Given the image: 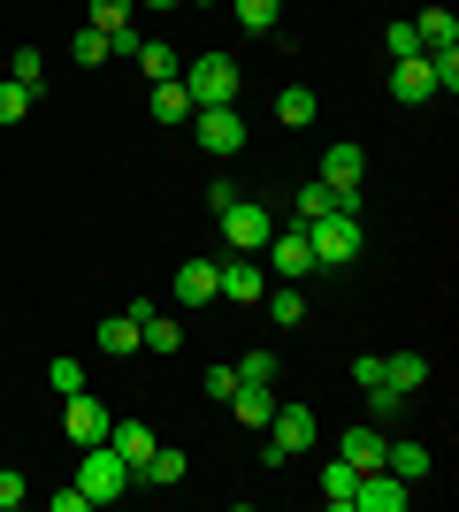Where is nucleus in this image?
<instances>
[{"instance_id": "1", "label": "nucleus", "mask_w": 459, "mask_h": 512, "mask_svg": "<svg viewBox=\"0 0 459 512\" xmlns=\"http://www.w3.org/2000/svg\"><path fill=\"white\" fill-rule=\"evenodd\" d=\"M306 245H314V268H352L368 237H360V214L337 207V214H322V222H306Z\"/></svg>"}, {"instance_id": "2", "label": "nucleus", "mask_w": 459, "mask_h": 512, "mask_svg": "<svg viewBox=\"0 0 459 512\" xmlns=\"http://www.w3.org/2000/svg\"><path fill=\"white\" fill-rule=\"evenodd\" d=\"M77 490L92 497V505H115L123 490H138L131 467H123V451L115 444H85V459H77Z\"/></svg>"}, {"instance_id": "3", "label": "nucleus", "mask_w": 459, "mask_h": 512, "mask_svg": "<svg viewBox=\"0 0 459 512\" xmlns=\"http://www.w3.org/2000/svg\"><path fill=\"white\" fill-rule=\"evenodd\" d=\"M238 62H230V54H199L192 69H184V92H192V107H230L238 100Z\"/></svg>"}, {"instance_id": "4", "label": "nucleus", "mask_w": 459, "mask_h": 512, "mask_svg": "<svg viewBox=\"0 0 459 512\" xmlns=\"http://www.w3.org/2000/svg\"><path fill=\"white\" fill-rule=\"evenodd\" d=\"M192 130H199V153H215V161H230V153L245 146L238 100H230V107H192Z\"/></svg>"}, {"instance_id": "5", "label": "nucleus", "mask_w": 459, "mask_h": 512, "mask_svg": "<svg viewBox=\"0 0 459 512\" xmlns=\"http://www.w3.org/2000/svg\"><path fill=\"white\" fill-rule=\"evenodd\" d=\"M360 176H368V153H360V146H329L322 153V184L337 192L345 214H360Z\"/></svg>"}, {"instance_id": "6", "label": "nucleus", "mask_w": 459, "mask_h": 512, "mask_svg": "<svg viewBox=\"0 0 459 512\" xmlns=\"http://www.w3.org/2000/svg\"><path fill=\"white\" fill-rule=\"evenodd\" d=\"M268 268H276V283H306L314 276V245H306V222L299 230H268Z\"/></svg>"}, {"instance_id": "7", "label": "nucleus", "mask_w": 459, "mask_h": 512, "mask_svg": "<svg viewBox=\"0 0 459 512\" xmlns=\"http://www.w3.org/2000/svg\"><path fill=\"white\" fill-rule=\"evenodd\" d=\"M268 230H276V214H268L261 199H230V207H222V237H230L238 253H261Z\"/></svg>"}, {"instance_id": "8", "label": "nucleus", "mask_w": 459, "mask_h": 512, "mask_svg": "<svg viewBox=\"0 0 459 512\" xmlns=\"http://www.w3.org/2000/svg\"><path fill=\"white\" fill-rule=\"evenodd\" d=\"M62 428H69V444H77V451L108 444V406H100L92 390H77V398H62Z\"/></svg>"}, {"instance_id": "9", "label": "nucleus", "mask_w": 459, "mask_h": 512, "mask_svg": "<svg viewBox=\"0 0 459 512\" xmlns=\"http://www.w3.org/2000/svg\"><path fill=\"white\" fill-rule=\"evenodd\" d=\"M352 505H360V512H406V505H414V482H398L391 467H375V474H360Z\"/></svg>"}, {"instance_id": "10", "label": "nucleus", "mask_w": 459, "mask_h": 512, "mask_svg": "<svg viewBox=\"0 0 459 512\" xmlns=\"http://www.w3.org/2000/svg\"><path fill=\"white\" fill-rule=\"evenodd\" d=\"M268 436H276V444H284L291 459H299V451H314V436H322V421H314V413H306V406H276V413H268Z\"/></svg>"}, {"instance_id": "11", "label": "nucleus", "mask_w": 459, "mask_h": 512, "mask_svg": "<svg viewBox=\"0 0 459 512\" xmlns=\"http://www.w3.org/2000/svg\"><path fill=\"white\" fill-rule=\"evenodd\" d=\"M391 100H398V107H421V100H437L429 54H414V62H391Z\"/></svg>"}, {"instance_id": "12", "label": "nucleus", "mask_w": 459, "mask_h": 512, "mask_svg": "<svg viewBox=\"0 0 459 512\" xmlns=\"http://www.w3.org/2000/svg\"><path fill=\"white\" fill-rule=\"evenodd\" d=\"M176 299L184 306L222 299V260H184V268H176Z\"/></svg>"}, {"instance_id": "13", "label": "nucleus", "mask_w": 459, "mask_h": 512, "mask_svg": "<svg viewBox=\"0 0 459 512\" xmlns=\"http://www.w3.org/2000/svg\"><path fill=\"white\" fill-rule=\"evenodd\" d=\"M383 444H391V436H383V421H368V428H345L337 459H352L360 474H375V467H383Z\"/></svg>"}, {"instance_id": "14", "label": "nucleus", "mask_w": 459, "mask_h": 512, "mask_svg": "<svg viewBox=\"0 0 459 512\" xmlns=\"http://www.w3.org/2000/svg\"><path fill=\"white\" fill-rule=\"evenodd\" d=\"M138 321H146V299H138L131 314H108V321H100V352H108V360H131V352H138Z\"/></svg>"}, {"instance_id": "15", "label": "nucleus", "mask_w": 459, "mask_h": 512, "mask_svg": "<svg viewBox=\"0 0 459 512\" xmlns=\"http://www.w3.org/2000/svg\"><path fill=\"white\" fill-rule=\"evenodd\" d=\"M222 299H230V306H253V299H261V260H253V253L222 260Z\"/></svg>"}, {"instance_id": "16", "label": "nucleus", "mask_w": 459, "mask_h": 512, "mask_svg": "<svg viewBox=\"0 0 459 512\" xmlns=\"http://www.w3.org/2000/svg\"><path fill=\"white\" fill-rule=\"evenodd\" d=\"M108 444L123 451V467H131V482H138V467L153 459V428L146 421H108Z\"/></svg>"}, {"instance_id": "17", "label": "nucleus", "mask_w": 459, "mask_h": 512, "mask_svg": "<svg viewBox=\"0 0 459 512\" xmlns=\"http://www.w3.org/2000/svg\"><path fill=\"white\" fill-rule=\"evenodd\" d=\"M138 69H146V85H169V77H184V54H176L169 39H138V54H131Z\"/></svg>"}, {"instance_id": "18", "label": "nucleus", "mask_w": 459, "mask_h": 512, "mask_svg": "<svg viewBox=\"0 0 459 512\" xmlns=\"http://www.w3.org/2000/svg\"><path fill=\"white\" fill-rule=\"evenodd\" d=\"M222 406H238V421H245V428H268V413H276V390H268V383H238L230 398H222Z\"/></svg>"}, {"instance_id": "19", "label": "nucleus", "mask_w": 459, "mask_h": 512, "mask_svg": "<svg viewBox=\"0 0 459 512\" xmlns=\"http://www.w3.org/2000/svg\"><path fill=\"white\" fill-rule=\"evenodd\" d=\"M414 31H421V54H444V46H459L452 8H421V16H414Z\"/></svg>"}, {"instance_id": "20", "label": "nucleus", "mask_w": 459, "mask_h": 512, "mask_svg": "<svg viewBox=\"0 0 459 512\" xmlns=\"http://www.w3.org/2000/svg\"><path fill=\"white\" fill-rule=\"evenodd\" d=\"M176 482H184V451H161V444H153V459L138 467V490H176Z\"/></svg>"}, {"instance_id": "21", "label": "nucleus", "mask_w": 459, "mask_h": 512, "mask_svg": "<svg viewBox=\"0 0 459 512\" xmlns=\"http://www.w3.org/2000/svg\"><path fill=\"white\" fill-rule=\"evenodd\" d=\"M184 344V321H169V314H153L146 306V321H138V352H176Z\"/></svg>"}, {"instance_id": "22", "label": "nucleus", "mask_w": 459, "mask_h": 512, "mask_svg": "<svg viewBox=\"0 0 459 512\" xmlns=\"http://www.w3.org/2000/svg\"><path fill=\"white\" fill-rule=\"evenodd\" d=\"M383 383H391V390H406V398H414V390L429 383V360H421V352H391V360H383Z\"/></svg>"}, {"instance_id": "23", "label": "nucleus", "mask_w": 459, "mask_h": 512, "mask_svg": "<svg viewBox=\"0 0 459 512\" xmlns=\"http://www.w3.org/2000/svg\"><path fill=\"white\" fill-rule=\"evenodd\" d=\"M314 115H322V100H314V92H306V85H284V92H276V123L306 130V123H314Z\"/></svg>"}, {"instance_id": "24", "label": "nucleus", "mask_w": 459, "mask_h": 512, "mask_svg": "<svg viewBox=\"0 0 459 512\" xmlns=\"http://www.w3.org/2000/svg\"><path fill=\"white\" fill-rule=\"evenodd\" d=\"M352 490H360V467H352V459H329V467H322V497L345 512V505H352Z\"/></svg>"}, {"instance_id": "25", "label": "nucleus", "mask_w": 459, "mask_h": 512, "mask_svg": "<svg viewBox=\"0 0 459 512\" xmlns=\"http://www.w3.org/2000/svg\"><path fill=\"white\" fill-rule=\"evenodd\" d=\"M153 115H161V123H192V92H184V77L153 85Z\"/></svg>"}, {"instance_id": "26", "label": "nucleus", "mask_w": 459, "mask_h": 512, "mask_svg": "<svg viewBox=\"0 0 459 512\" xmlns=\"http://www.w3.org/2000/svg\"><path fill=\"white\" fill-rule=\"evenodd\" d=\"M383 467H391L398 482H421V474H429V451L421 444H383Z\"/></svg>"}, {"instance_id": "27", "label": "nucleus", "mask_w": 459, "mask_h": 512, "mask_svg": "<svg viewBox=\"0 0 459 512\" xmlns=\"http://www.w3.org/2000/svg\"><path fill=\"white\" fill-rule=\"evenodd\" d=\"M268 321H284V329L306 321V291H299V283H276V291H268Z\"/></svg>"}, {"instance_id": "28", "label": "nucleus", "mask_w": 459, "mask_h": 512, "mask_svg": "<svg viewBox=\"0 0 459 512\" xmlns=\"http://www.w3.org/2000/svg\"><path fill=\"white\" fill-rule=\"evenodd\" d=\"M291 207H299V222H322V214H337V192H329V184H299Z\"/></svg>"}, {"instance_id": "29", "label": "nucleus", "mask_w": 459, "mask_h": 512, "mask_svg": "<svg viewBox=\"0 0 459 512\" xmlns=\"http://www.w3.org/2000/svg\"><path fill=\"white\" fill-rule=\"evenodd\" d=\"M131 8H138V0H85V23H92V31H123Z\"/></svg>"}, {"instance_id": "30", "label": "nucleus", "mask_w": 459, "mask_h": 512, "mask_svg": "<svg viewBox=\"0 0 459 512\" xmlns=\"http://www.w3.org/2000/svg\"><path fill=\"white\" fill-rule=\"evenodd\" d=\"M276 16H284V0H238V23H245V31H276Z\"/></svg>"}, {"instance_id": "31", "label": "nucleus", "mask_w": 459, "mask_h": 512, "mask_svg": "<svg viewBox=\"0 0 459 512\" xmlns=\"http://www.w3.org/2000/svg\"><path fill=\"white\" fill-rule=\"evenodd\" d=\"M383 54H391V62H414V54H421V31H414V23H391V31H383Z\"/></svg>"}, {"instance_id": "32", "label": "nucleus", "mask_w": 459, "mask_h": 512, "mask_svg": "<svg viewBox=\"0 0 459 512\" xmlns=\"http://www.w3.org/2000/svg\"><path fill=\"white\" fill-rule=\"evenodd\" d=\"M276 375H284L276 352H245V360H238V383H276Z\"/></svg>"}, {"instance_id": "33", "label": "nucleus", "mask_w": 459, "mask_h": 512, "mask_svg": "<svg viewBox=\"0 0 459 512\" xmlns=\"http://www.w3.org/2000/svg\"><path fill=\"white\" fill-rule=\"evenodd\" d=\"M31 100H39V92L8 77V85H0V123H23V115H31Z\"/></svg>"}, {"instance_id": "34", "label": "nucleus", "mask_w": 459, "mask_h": 512, "mask_svg": "<svg viewBox=\"0 0 459 512\" xmlns=\"http://www.w3.org/2000/svg\"><path fill=\"white\" fill-rule=\"evenodd\" d=\"M429 77H437V92H459V46H444V54H429Z\"/></svg>"}, {"instance_id": "35", "label": "nucleus", "mask_w": 459, "mask_h": 512, "mask_svg": "<svg viewBox=\"0 0 459 512\" xmlns=\"http://www.w3.org/2000/svg\"><path fill=\"white\" fill-rule=\"evenodd\" d=\"M77 62H108V31H92V23H77Z\"/></svg>"}, {"instance_id": "36", "label": "nucleus", "mask_w": 459, "mask_h": 512, "mask_svg": "<svg viewBox=\"0 0 459 512\" xmlns=\"http://www.w3.org/2000/svg\"><path fill=\"white\" fill-rule=\"evenodd\" d=\"M46 383L62 390V398H77V390H85V367H77V360H54V367H46Z\"/></svg>"}, {"instance_id": "37", "label": "nucleus", "mask_w": 459, "mask_h": 512, "mask_svg": "<svg viewBox=\"0 0 459 512\" xmlns=\"http://www.w3.org/2000/svg\"><path fill=\"white\" fill-rule=\"evenodd\" d=\"M398 406H406V390H391V383H375V390H368V413H375V421H391Z\"/></svg>"}, {"instance_id": "38", "label": "nucleus", "mask_w": 459, "mask_h": 512, "mask_svg": "<svg viewBox=\"0 0 459 512\" xmlns=\"http://www.w3.org/2000/svg\"><path fill=\"white\" fill-rule=\"evenodd\" d=\"M39 77H46V62L31 54V46H16V85H31V92H39Z\"/></svg>"}, {"instance_id": "39", "label": "nucleus", "mask_w": 459, "mask_h": 512, "mask_svg": "<svg viewBox=\"0 0 459 512\" xmlns=\"http://www.w3.org/2000/svg\"><path fill=\"white\" fill-rule=\"evenodd\" d=\"M352 383H360V390H375V383H383V352H368V360H352Z\"/></svg>"}, {"instance_id": "40", "label": "nucleus", "mask_w": 459, "mask_h": 512, "mask_svg": "<svg viewBox=\"0 0 459 512\" xmlns=\"http://www.w3.org/2000/svg\"><path fill=\"white\" fill-rule=\"evenodd\" d=\"M16 505H23V474L0 467V512H16Z\"/></svg>"}, {"instance_id": "41", "label": "nucleus", "mask_w": 459, "mask_h": 512, "mask_svg": "<svg viewBox=\"0 0 459 512\" xmlns=\"http://www.w3.org/2000/svg\"><path fill=\"white\" fill-rule=\"evenodd\" d=\"M238 390V367H207V398H230Z\"/></svg>"}, {"instance_id": "42", "label": "nucleus", "mask_w": 459, "mask_h": 512, "mask_svg": "<svg viewBox=\"0 0 459 512\" xmlns=\"http://www.w3.org/2000/svg\"><path fill=\"white\" fill-rule=\"evenodd\" d=\"M138 8H184V0H138Z\"/></svg>"}, {"instance_id": "43", "label": "nucleus", "mask_w": 459, "mask_h": 512, "mask_svg": "<svg viewBox=\"0 0 459 512\" xmlns=\"http://www.w3.org/2000/svg\"><path fill=\"white\" fill-rule=\"evenodd\" d=\"M192 8H207V0H192Z\"/></svg>"}]
</instances>
